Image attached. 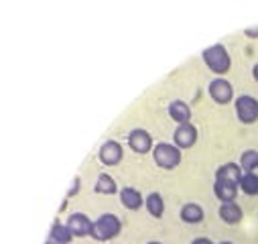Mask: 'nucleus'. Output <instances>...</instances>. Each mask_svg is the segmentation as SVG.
I'll list each match as a JSON object with an SVG mask.
<instances>
[{"label": "nucleus", "instance_id": "1", "mask_svg": "<svg viewBox=\"0 0 258 244\" xmlns=\"http://www.w3.org/2000/svg\"><path fill=\"white\" fill-rule=\"evenodd\" d=\"M204 61L208 64V68L214 72V74H228L230 66H232V59L226 51L224 45H212L204 51Z\"/></svg>", "mask_w": 258, "mask_h": 244}, {"label": "nucleus", "instance_id": "2", "mask_svg": "<svg viewBox=\"0 0 258 244\" xmlns=\"http://www.w3.org/2000/svg\"><path fill=\"white\" fill-rule=\"evenodd\" d=\"M120 232V220L114 214H104L94 222L92 236L96 240H110Z\"/></svg>", "mask_w": 258, "mask_h": 244}, {"label": "nucleus", "instance_id": "3", "mask_svg": "<svg viewBox=\"0 0 258 244\" xmlns=\"http://www.w3.org/2000/svg\"><path fill=\"white\" fill-rule=\"evenodd\" d=\"M155 163L163 169H173L181 163V151L175 147V145H169V143H159L155 147Z\"/></svg>", "mask_w": 258, "mask_h": 244}, {"label": "nucleus", "instance_id": "4", "mask_svg": "<svg viewBox=\"0 0 258 244\" xmlns=\"http://www.w3.org/2000/svg\"><path fill=\"white\" fill-rule=\"evenodd\" d=\"M236 114L244 125L256 122L258 120V100L252 96H238L236 98Z\"/></svg>", "mask_w": 258, "mask_h": 244}, {"label": "nucleus", "instance_id": "5", "mask_svg": "<svg viewBox=\"0 0 258 244\" xmlns=\"http://www.w3.org/2000/svg\"><path fill=\"white\" fill-rule=\"evenodd\" d=\"M210 96H212L214 102H218V104H228V102H232V98H234L232 84H230L228 80H224V78L214 80V82L210 84Z\"/></svg>", "mask_w": 258, "mask_h": 244}, {"label": "nucleus", "instance_id": "6", "mask_svg": "<svg viewBox=\"0 0 258 244\" xmlns=\"http://www.w3.org/2000/svg\"><path fill=\"white\" fill-rule=\"evenodd\" d=\"M173 139H175V145L179 149H189V147L196 145V141H198V131H196V127H193V125H181L175 131Z\"/></svg>", "mask_w": 258, "mask_h": 244}, {"label": "nucleus", "instance_id": "7", "mask_svg": "<svg viewBox=\"0 0 258 244\" xmlns=\"http://www.w3.org/2000/svg\"><path fill=\"white\" fill-rule=\"evenodd\" d=\"M68 228L72 230L74 236H88V234H92L94 222H90V218L86 214H72L68 220Z\"/></svg>", "mask_w": 258, "mask_h": 244}, {"label": "nucleus", "instance_id": "8", "mask_svg": "<svg viewBox=\"0 0 258 244\" xmlns=\"http://www.w3.org/2000/svg\"><path fill=\"white\" fill-rule=\"evenodd\" d=\"M128 143H131L133 151H137V153H147L153 147L151 135L147 131H143V129H135L131 135H128Z\"/></svg>", "mask_w": 258, "mask_h": 244}, {"label": "nucleus", "instance_id": "9", "mask_svg": "<svg viewBox=\"0 0 258 244\" xmlns=\"http://www.w3.org/2000/svg\"><path fill=\"white\" fill-rule=\"evenodd\" d=\"M122 147L116 143V141H108V143H104L102 145V149H100V161L104 163V165H116V163H120V159H122Z\"/></svg>", "mask_w": 258, "mask_h": 244}, {"label": "nucleus", "instance_id": "10", "mask_svg": "<svg viewBox=\"0 0 258 244\" xmlns=\"http://www.w3.org/2000/svg\"><path fill=\"white\" fill-rule=\"evenodd\" d=\"M214 194H216L218 200H222L224 204H228V202H234L236 200L238 186H236V183H230V181H224V179H216Z\"/></svg>", "mask_w": 258, "mask_h": 244}, {"label": "nucleus", "instance_id": "11", "mask_svg": "<svg viewBox=\"0 0 258 244\" xmlns=\"http://www.w3.org/2000/svg\"><path fill=\"white\" fill-rule=\"evenodd\" d=\"M242 175H244V171H242V167L236 165V163H226V165L218 167V171H216V179H224V181L236 183V186H240Z\"/></svg>", "mask_w": 258, "mask_h": 244}, {"label": "nucleus", "instance_id": "12", "mask_svg": "<svg viewBox=\"0 0 258 244\" xmlns=\"http://www.w3.org/2000/svg\"><path fill=\"white\" fill-rule=\"evenodd\" d=\"M169 114H171V118L175 122H179V127L181 125H189V120H191V110L181 100H175V102L169 104Z\"/></svg>", "mask_w": 258, "mask_h": 244}, {"label": "nucleus", "instance_id": "13", "mask_svg": "<svg viewBox=\"0 0 258 244\" xmlns=\"http://www.w3.org/2000/svg\"><path fill=\"white\" fill-rule=\"evenodd\" d=\"M242 208L236 204V202H228V204H222L220 206V218L226 222V224H238L242 220Z\"/></svg>", "mask_w": 258, "mask_h": 244}, {"label": "nucleus", "instance_id": "14", "mask_svg": "<svg viewBox=\"0 0 258 244\" xmlns=\"http://www.w3.org/2000/svg\"><path fill=\"white\" fill-rule=\"evenodd\" d=\"M120 200L128 210H139L143 206V196L135 188H124L120 192Z\"/></svg>", "mask_w": 258, "mask_h": 244}, {"label": "nucleus", "instance_id": "15", "mask_svg": "<svg viewBox=\"0 0 258 244\" xmlns=\"http://www.w3.org/2000/svg\"><path fill=\"white\" fill-rule=\"evenodd\" d=\"M181 218H183V222L198 224V222L204 220V210H202V206H198V204H185V206L181 208Z\"/></svg>", "mask_w": 258, "mask_h": 244}, {"label": "nucleus", "instance_id": "16", "mask_svg": "<svg viewBox=\"0 0 258 244\" xmlns=\"http://www.w3.org/2000/svg\"><path fill=\"white\" fill-rule=\"evenodd\" d=\"M246 196H258V175L256 173H244L238 186Z\"/></svg>", "mask_w": 258, "mask_h": 244}, {"label": "nucleus", "instance_id": "17", "mask_svg": "<svg viewBox=\"0 0 258 244\" xmlns=\"http://www.w3.org/2000/svg\"><path fill=\"white\" fill-rule=\"evenodd\" d=\"M72 238H74V234H72V230H70L68 226H63V224H59V222L53 224V228H51V240H53V242H57V244H68Z\"/></svg>", "mask_w": 258, "mask_h": 244}, {"label": "nucleus", "instance_id": "18", "mask_svg": "<svg viewBox=\"0 0 258 244\" xmlns=\"http://www.w3.org/2000/svg\"><path fill=\"white\" fill-rule=\"evenodd\" d=\"M240 167L244 173H254L258 169V151H254V149L244 151V155L240 159Z\"/></svg>", "mask_w": 258, "mask_h": 244}, {"label": "nucleus", "instance_id": "19", "mask_svg": "<svg viewBox=\"0 0 258 244\" xmlns=\"http://www.w3.org/2000/svg\"><path fill=\"white\" fill-rule=\"evenodd\" d=\"M145 204H147V210H149L151 216H155V218H161L163 216L165 204H163V198L159 194H149V198H147Z\"/></svg>", "mask_w": 258, "mask_h": 244}, {"label": "nucleus", "instance_id": "20", "mask_svg": "<svg viewBox=\"0 0 258 244\" xmlns=\"http://www.w3.org/2000/svg\"><path fill=\"white\" fill-rule=\"evenodd\" d=\"M96 192L98 194H116V183H114V179L110 177V175H106V173H102L100 177H98V181H96Z\"/></svg>", "mask_w": 258, "mask_h": 244}, {"label": "nucleus", "instance_id": "21", "mask_svg": "<svg viewBox=\"0 0 258 244\" xmlns=\"http://www.w3.org/2000/svg\"><path fill=\"white\" fill-rule=\"evenodd\" d=\"M244 35H246V37L256 39V37H258V27H254V29H246V31H244Z\"/></svg>", "mask_w": 258, "mask_h": 244}, {"label": "nucleus", "instance_id": "22", "mask_svg": "<svg viewBox=\"0 0 258 244\" xmlns=\"http://www.w3.org/2000/svg\"><path fill=\"white\" fill-rule=\"evenodd\" d=\"M78 186H80V177L74 179V186H72V190H70V196H74V194L78 192Z\"/></svg>", "mask_w": 258, "mask_h": 244}, {"label": "nucleus", "instance_id": "23", "mask_svg": "<svg viewBox=\"0 0 258 244\" xmlns=\"http://www.w3.org/2000/svg\"><path fill=\"white\" fill-rule=\"evenodd\" d=\"M191 244H214L210 238H198V240H193Z\"/></svg>", "mask_w": 258, "mask_h": 244}, {"label": "nucleus", "instance_id": "24", "mask_svg": "<svg viewBox=\"0 0 258 244\" xmlns=\"http://www.w3.org/2000/svg\"><path fill=\"white\" fill-rule=\"evenodd\" d=\"M252 76H254V80L258 82V64H256V66L252 68Z\"/></svg>", "mask_w": 258, "mask_h": 244}, {"label": "nucleus", "instance_id": "25", "mask_svg": "<svg viewBox=\"0 0 258 244\" xmlns=\"http://www.w3.org/2000/svg\"><path fill=\"white\" fill-rule=\"evenodd\" d=\"M147 244H161V242H147Z\"/></svg>", "mask_w": 258, "mask_h": 244}, {"label": "nucleus", "instance_id": "26", "mask_svg": "<svg viewBox=\"0 0 258 244\" xmlns=\"http://www.w3.org/2000/svg\"><path fill=\"white\" fill-rule=\"evenodd\" d=\"M222 244H232V242H222Z\"/></svg>", "mask_w": 258, "mask_h": 244}, {"label": "nucleus", "instance_id": "27", "mask_svg": "<svg viewBox=\"0 0 258 244\" xmlns=\"http://www.w3.org/2000/svg\"><path fill=\"white\" fill-rule=\"evenodd\" d=\"M47 244H51V242H47Z\"/></svg>", "mask_w": 258, "mask_h": 244}]
</instances>
